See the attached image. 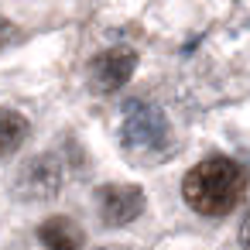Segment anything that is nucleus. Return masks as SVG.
Listing matches in <instances>:
<instances>
[{
    "instance_id": "1",
    "label": "nucleus",
    "mask_w": 250,
    "mask_h": 250,
    "mask_svg": "<svg viewBox=\"0 0 250 250\" xmlns=\"http://www.w3.org/2000/svg\"><path fill=\"white\" fill-rule=\"evenodd\" d=\"M247 192V171L240 161L212 154L185 171L182 178V199L199 216H226L240 206Z\"/></svg>"
},
{
    "instance_id": "2",
    "label": "nucleus",
    "mask_w": 250,
    "mask_h": 250,
    "mask_svg": "<svg viewBox=\"0 0 250 250\" xmlns=\"http://www.w3.org/2000/svg\"><path fill=\"white\" fill-rule=\"evenodd\" d=\"M171 127L168 117L161 113V106L154 103H127L124 106V120H120V141L130 154H158L168 147Z\"/></svg>"
},
{
    "instance_id": "3",
    "label": "nucleus",
    "mask_w": 250,
    "mask_h": 250,
    "mask_svg": "<svg viewBox=\"0 0 250 250\" xmlns=\"http://www.w3.org/2000/svg\"><path fill=\"white\" fill-rule=\"evenodd\" d=\"M62 182H65L62 161H59L55 154H38V158H31V161L18 171L14 188H18V195L28 199V202H48V199H55V195L62 192Z\"/></svg>"
},
{
    "instance_id": "4",
    "label": "nucleus",
    "mask_w": 250,
    "mask_h": 250,
    "mask_svg": "<svg viewBox=\"0 0 250 250\" xmlns=\"http://www.w3.org/2000/svg\"><path fill=\"white\" fill-rule=\"evenodd\" d=\"M137 69V55L130 48H106L89 62V89L93 93H117Z\"/></svg>"
},
{
    "instance_id": "5",
    "label": "nucleus",
    "mask_w": 250,
    "mask_h": 250,
    "mask_svg": "<svg viewBox=\"0 0 250 250\" xmlns=\"http://www.w3.org/2000/svg\"><path fill=\"white\" fill-rule=\"evenodd\" d=\"M96 209L106 226H127L144 212V192L137 185H103L96 192Z\"/></svg>"
},
{
    "instance_id": "6",
    "label": "nucleus",
    "mask_w": 250,
    "mask_h": 250,
    "mask_svg": "<svg viewBox=\"0 0 250 250\" xmlns=\"http://www.w3.org/2000/svg\"><path fill=\"white\" fill-rule=\"evenodd\" d=\"M38 240H42L45 250H83L86 233H83L79 223H72L69 216H52V219L42 223Z\"/></svg>"
},
{
    "instance_id": "7",
    "label": "nucleus",
    "mask_w": 250,
    "mask_h": 250,
    "mask_svg": "<svg viewBox=\"0 0 250 250\" xmlns=\"http://www.w3.org/2000/svg\"><path fill=\"white\" fill-rule=\"evenodd\" d=\"M28 120L11 110V106H0V161L11 158L14 151H21V144L28 141Z\"/></svg>"
},
{
    "instance_id": "8",
    "label": "nucleus",
    "mask_w": 250,
    "mask_h": 250,
    "mask_svg": "<svg viewBox=\"0 0 250 250\" xmlns=\"http://www.w3.org/2000/svg\"><path fill=\"white\" fill-rule=\"evenodd\" d=\"M18 38H21V35H18V28H14L7 18H0V52H4L11 42H18Z\"/></svg>"
},
{
    "instance_id": "9",
    "label": "nucleus",
    "mask_w": 250,
    "mask_h": 250,
    "mask_svg": "<svg viewBox=\"0 0 250 250\" xmlns=\"http://www.w3.org/2000/svg\"><path fill=\"white\" fill-rule=\"evenodd\" d=\"M240 247L243 250H250V216L243 219V226H240Z\"/></svg>"
}]
</instances>
